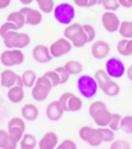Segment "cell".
<instances>
[{"label": "cell", "instance_id": "6da1fadb", "mask_svg": "<svg viewBox=\"0 0 132 149\" xmlns=\"http://www.w3.org/2000/svg\"><path fill=\"white\" fill-rule=\"evenodd\" d=\"M88 112H89L91 117L93 118L94 123L97 124L99 128L109 127L111 118H112V112L109 111V109H107V106L104 102H101V100L93 102L89 105Z\"/></svg>", "mask_w": 132, "mask_h": 149}, {"label": "cell", "instance_id": "7a4b0ae2", "mask_svg": "<svg viewBox=\"0 0 132 149\" xmlns=\"http://www.w3.org/2000/svg\"><path fill=\"white\" fill-rule=\"evenodd\" d=\"M3 41L7 49H23L30 44L31 38L25 32L12 30L3 36Z\"/></svg>", "mask_w": 132, "mask_h": 149}, {"label": "cell", "instance_id": "3957f363", "mask_svg": "<svg viewBox=\"0 0 132 149\" xmlns=\"http://www.w3.org/2000/svg\"><path fill=\"white\" fill-rule=\"evenodd\" d=\"M76 87L77 91L80 93V95H82L86 99H92L97 95L99 86L95 81L94 77H91L88 74H83L80 75L76 80Z\"/></svg>", "mask_w": 132, "mask_h": 149}, {"label": "cell", "instance_id": "277c9868", "mask_svg": "<svg viewBox=\"0 0 132 149\" xmlns=\"http://www.w3.org/2000/svg\"><path fill=\"white\" fill-rule=\"evenodd\" d=\"M54 17L57 23L62 24V25H69L73 23L76 16V10L73 4L70 3H61L57 6H55L54 11Z\"/></svg>", "mask_w": 132, "mask_h": 149}, {"label": "cell", "instance_id": "5b68a950", "mask_svg": "<svg viewBox=\"0 0 132 149\" xmlns=\"http://www.w3.org/2000/svg\"><path fill=\"white\" fill-rule=\"evenodd\" d=\"M53 88V84L50 82V80L46 77L42 75L38 77L37 80H36L35 85L31 88V95L35 100L37 102H44L45 99L49 95L50 91Z\"/></svg>", "mask_w": 132, "mask_h": 149}, {"label": "cell", "instance_id": "8992f818", "mask_svg": "<svg viewBox=\"0 0 132 149\" xmlns=\"http://www.w3.org/2000/svg\"><path fill=\"white\" fill-rule=\"evenodd\" d=\"M79 136L82 141H85L92 147H99L102 143V137L99 128H93L89 125L81 127L79 130Z\"/></svg>", "mask_w": 132, "mask_h": 149}, {"label": "cell", "instance_id": "52a82bcc", "mask_svg": "<svg viewBox=\"0 0 132 149\" xmlns=\"http://www.w3.org/2000/svg\"><path fill=\"white\" fill-rule=\"evenodd\" d=\"M24 60H25V55L21 49H6L0 55V62L5 67L19 66L24 62Z\"/></svg>", "mask_w": 132, "mask_h": 149}, {"label": "cell", "instance_id": "ba28073f", "mask_svg": "<svg viewBox=\"0 0 132 149\" xmlns=\"http://www.w3.org/2000/svg\"><path fill=\"white\" fill-rule=\"evenodd\" d=\"M58 103L62 106L64 112L66 111H68V112H75V111L81 110L82 107V99L71 92H64L59 97Z\"/></svg>", "mask_w": 132, "mask_h": 149}, {"label": "cell", "instance_id": "9c48e42d", "mask_svg": "<svg viewBox=\"0 0 132 149\" xmlns=\"http://www.w3.org/2000/svg\"><path fill=\"white\" fill-rule=\"evenodd\" d=\"M105 72L111 79H119L124 77L126 69L124 62L119 57H110L105 63Z\"/></svg>", "mask_w": 132, "mask_h": 149}, {"label": "cell", "instance_id": "30bf717a", "mask_svg": "<svg viewBox=\"0 0 132 149\" xmlns=\"http://www.w3.org/2000/svg\"><path fill=\"white\" fill-rule=\"evenodd\" d=\"M25 120L21 117H13L8 120L7 124V132L12 139H15L17 142H19L23 137V135L25 134Z\"/></svg>", "mask_w": 132, "mask_h": 149}, {"label": "cell", "instance_id": "8fae6325", "mask_svg": "<svg viewBox=\"0 0 132 149\" xmlns=\"http://www.w3.org/2000/svg\"><path fill=\"white\" fill-rule=\"evenodd\" d=\"M71 48H73V44L69 40H67L66 37L63 38H57L55 42H53L49 47V50H50V54L54 57H61L66 54H68Z\"/></svg>", "mask_w": 132, "mask_h": 149}, {"label": "cell", "instance_id": "7c38bea8", "mask_svg": "<svg viewBox=\"0 0 132 149\" xmlns=\"http://www.w3.org/2000/svg\"><path fill=\"white\" fill-rule=\"evenodd\" d=\"M0 85L3 87L11 88L13 86H23L21 78L19 74H17L12 69H4L0 73Z\"/></svg>", "mask_w": 132, "mask_h": 149}, {"label": "cell", "instance_id": "4fadbf2b", "mask_svg": "<svg viewBox=\"0 0 132 149\" xmlns=\"http://www.w3.org/2000/svg\"><path fill=\"white\" fill-rule=\"evenodd\" d=\"M101 24L106 31L115 32V31H118L119 25H120V19H119V17L114 13V12L106 11L101 16Z\"/></svg>", "mask_w": 132, "mask_h": 149}, {"label": "cell", "instance_id": "5bb4252c", "mask_svg": "<svg viewBox=\"0 0 132 149\" xmlns=\"http://www.w3.org/2000/svg\"><path fill=\"white\" fill-rule=\"evenodd\" d=\"M20 12L24 15V17H25V23L28 25L36 26V25H38V24H41L43 20L42 12L39 10H35V8L25 6V7L20 8Z\"/></svg>", "mask_w": 132, "mask_h": 149}, {"label": "cell", "instance_id": "9a60e30c", "mask_svg": "<svg viewBox=\"0 0 132 149\" xmlns=\"http://www.w3.org/2000/svg\"><path fill=\"white\" fill-rule=\"evenodd\" d=\"M32 57L38 63H48L53 60L49 48L44 44H38L32 49Z\"/></svg>", "mask_w": 132, "mask_h": 149}, {"label": "cell", "instance_id": "2e32d148", "mask_svg": "<svg viewBox=\"0 0 132 149\" xmlns=\"http://www.w3.org/2000/svg\"><path fill=\"white\" fill-rule=\"evenodd\" d=\"M111 52V47L110 44L105 42V41H95L93 44H92V48H91V53L93 55V57L98 58V60H102L105 58L107 55L110 54Z\"/></svg>", "mask_w": 132, "mask_h": 149}, {"label": "cell", "instance_id": "e0dca14e", "mask_svg": "<svg viewBox=\"0 0 132 149\" xmlns=\"http://www.w3.org/2000/svg\"><path fill=\"white\" fill-rule=\"evenodd\" d=\"M58 144V136L54 131L45 132L38 142L39 149H55Z\"/></svg>", "mask_w": 132, "mask_h": 149}, {"label": "cell", "instance_id": "ac0fdd59", "mask_svg": "<svg viewBox=\"0 0 132 149\" xmlns=\"http://www.w3.org/2000/svg\"><path fill=\"white\" fill-rule=\"evenodd\" d=\"M63 109L62 106L59 105L58 100H54L51 102L49 105L46 106V110H45V115L48 117V119H50L53 122H56L58 119H61V117L63 116Z\"/></svg>", "mask_w": 132, "mask_h": 149}, {"label": "cell", "instance_id": "d6986e66", "mask_svg": "<svg viewBox=\"0 0 132 149\" xmlns=\"http://www.w3.org/2000/svg\"><path fill=\"white\" fill-rule=\"evenodd\" d=\"M18 143L15 139H12L7 130L0 129V149H17Z\"/></svg>", "mask_w": 132, "mask_h": 149}, {"label": "cell", "instance_id": "ffe728a7", "mask_svg": "<svg viewBox=\"0 0 132 149\" xmlns=\"http://www.w3.org/2000/svg\"><path fill=\"white\" fill-rule=\"evenodd\" d=\"M38 115H39V110L33 104H25L21 107V117L25 120L33 122L38 118Z\"/></svg>", "mask_w": 132, "mask_h": 149}, {"label": "cell", "instance_id": "44dd1931", "mask_svg": "<svg viewBox=\"0 0 132 149\" xmlns=\"http://www.w3.org/2000/svg\"><path fill=\"white\" fill-rule=\"evenodd\" d=\"M24 97H25V92H24L23 86H13V87L8 88L7 91L8 100L13 104H19L20 102H23Z\"/></svg>", "mask_w": 132, "mask_h": 149}, {"label": "cell", "instance_id": "7402d4cb", "mask_svg": "<svg viewBox=\"0 0 132 149\" xmlns=\"http://www.w3.org/2000/svg\"><path fill=\"white\" fill-rule=\"evenodd\" d=\"M117 50L122 56L132 55V38H123L117 43Z\"/></svg>", "mask_w": 132, "mask_h": 149}, {"label": "cell", "instance_id": "603a6c76", "mask_svg": "<svg viewBox=\"0 0 132 149\" xmlns=\"http://www.w3.org/2000/svg\"><path fill=\"white\" fill-rule=\"evenodd\" d=\"M21 82H23V87H30L32 88V86L35 85L36 80H37V74L32 69H26L21 75Z\"/></svg>", "mask_w": 132, "mask_h": 149}, {"label": "cell", "instance_id": "cb8c5ba5", "mask_svg": "<svg viewBox=\"0 0 132 149\" xmlns=\"http://www.w3.org/2000/svg\"><path fill=\"white\" fill-rule=\"evenodd\" d=\"M7 22H11V23H13L19 29H21L24 25H25V17H24V15L19 11H15V12H11V13L7 16Z\"/></svg>", "mask_w": 132, "mask_h": 149}, {"label": "cell", "instance_id": "d4e9b609", "mask_svg": "<svg viewBox=\"0 0 132 149\" xmlns=\"http://www.w3.org/2000/svg\"><path fill=\"white\" fill-rule=\"evenodd\" d=\"M101 91L109 97H115L119 94V92H120V87H119V85L113 79H111L104 85Z\"/></svg>", "mask_w": 132, "mask_h": 149}, {"label": "cell", "instance_id": "484cf974", "mask_svg": "<svg viewBox=\"0 0 132 149\" xmlns=\"http://www.w3.org/2000/svg\"><path fill=\"white\" fill-rule=\"evenodd\" d=\"M83 29V24H80V23H71L69 25H67V28L64 29L63 31V35L67 40H71L73 37H75L80 31H82Z\"/></svg>", "mask_w": 132, "mask_h": 149}, {"label": "cell", "instance_id": "4316f807", "mask_svg": "<svg viewBox=\"0 0 132 149\" xmlns=\"http://www.w3.org/2000/svg\"><path fill=\"white\" fill-rule=\"evenodd\" d=\"M63 67L66 68V70L70 74V75H79V74H81V72L83 69V66H82L81 62L75 61V60L68 61Z\"/></svg>", "mask_w": 132, "mask_h": 149}, {"label": "cell", "instance_id": "83f0119b", "mask_svg": "<svg viewBox=\"0 0 132 149\" xmlns=\"http://www.w3.org/2000/svg\"><path fill=\"white\" fill-rule=\"evenodd\" d=\"M20 148H25V149H35L37 146V140L32 134H24L21 140L19 141Z\"/></svg>", "mask_w": 132, "mask_h": 149}, {"label": "cell", "instance_id": "f1b7e54d", "mask_svg": "<svg viewBox=\"0 0 132 149\" xmlns=\"http://www.w3.org/2000/svg\"><path fill=\"white\" fill-rule=\"evenodd\" d=\"M118 32L123 38H132V22L130 20H123L120 22V25H119Z\"/></svg>", "mask_w": 132, "mask_h": 149}, {"label": "cell", "instance_id": "f546056e", "mask_svg": "<svg viewBox=\"0 0 132 149\" xmlns=\"http://www.w3.org/2000/svg\"><path fill=\"white\" fill-rule=\"evenodd\" d=\"M38 5V8L43 13H51L55 8V1L54 0H36Z\"/></svg>", "mask_w": 132, "mask_h": 149}, {"label": "cell", "instance_id": "4dcf8cb0", "mask_svg": "<svg viewBox=\"0 0 132 149\" xmlns=\"http://www.w3.org/2000/svg\"><path fill=\"white\" fill-rule=\"evenodd\" d=\"M94 79H95V81H97L99 88H102L104 85H105L107 81H109V80H111V78L109 77V74L105 72V69H97V70H95V73H94Z\"/></svg>", "mask_w": 132, "mask_h": 149}, {"label": "cell", "instance_id": "1f68e13d", "mask_svg": "<svg viewBox=\"0 0 132 149\" xmlns=\"http://www.w3.org/2000/svg\"><path fill=\"white\" fill-rule=\"evenodd\" d=\"M120 129H122L124 132L132 135V116L127 115V116L122 117V120H120Z\"/></svg>", "mask_w": 132, "mask_h": 149}, {"label": "cell", "instance_id": "d6a6232c", "mask_svg": "<svg viewBox=\"0 0 132 149\" xmlns=\"http://www.w3.org/2000/svg\"><path fill=\"white\" fill-rule=\"evenodd\" d=\"M100 132H101V137H102V142H112L114 141V131L111 130L109 127H104V128H99Z\"/></svg>", "mask_w": 132, "mask_h": 149}, {"label": "cell", "instance_id": "836d02e7", "mask_svg": "<svg viewBox=\"0 0 132 149\" xmlns=\"http://www.w3.org/2000/svg\"><path fill=\"white\" fill-rule=\"evenodd\" d=\"M122 115L120 113H112V118L111 122L109 124V128L113 131H117L120 129V120H122Z\"/></svg>", "mask_w": 132, "mask_h": 149}, {"label": "cell", "instance_id": "e575fe53", "mask_svg": "<svg viewBox=\"0 0 132 149\" xmlns=\"http://www.w3.org/2000/svg\"><path fill=\"white\" fill-rule=\"evenodd\" d=\"M101 5L105 7V10L112 12L120 7V4H119L118 0H101Z\"/></svg>", "mask_w": 132, "mask_h": 149}, {"label": "cell", "instance_id": "d590c367", "mask_svg": "<svg viewBox=\"0 0 132 149\" xmlns=\"http://www.w3.org/2000/svg\"><path fill=\"white\" fill-rule=\"evenodd\" d=\"M74 4L79 7H92L94 5H101V0H74Z\"/></svg>", "mask_w": 132, "mask_h": 149}, {"label": "cell", "instance_id": "8d00e7d4", "mask_svg": "<svg viewBox=\"0 0 132 149\" xmlns=\"http://www.w3.org/2000/svg\"><path fill=\"white\" fill-rule=\"evenodd\" d=\"M55 72L58 74V77H59V85L66 84L70 78V74L66 70L64 67H57V68H55Z\"/></svg>", "mask_w": 132, "mask_h": 149}, {"label": "cell", "instance_id": "74e56055", "mask_svg": "<svg viewBox=\"0 0 132 149\" xmlns=\"http://www.w3.org/2000/svg\"><path fill=\"white\" fill-rule=\"evenodd\" d=\"M110 149H131L130 143L125 140H114L112 141Z\"/></svg>", "mask_w": 132, "mask_h": 149}, {"label": "cell", "instance_id": "f35d334b", "mask_svg": "<svg viewBox=\"0 0 132 149\" xmlns=\"http://www.w3.org/2000/svg\"><path fill=\"white\" fill-rule=\"evenodd\" d=\"M55 149H77V146L73 140L66 139L61 143H58Z\"/></svg>", "mask_w": 132, "mask_h": 149}, {"label": "cell", "instance_id": "ab89813d", "mask_svg": "<svg viewBox=\"0 0 132 149\" xmlns=\"http://www.w3.org/2000/svg\"><path fill=\"white\" fill-rule=\"evenodd\" d=\"M43 75H44V77H46L48 79L50 80V82L53 84V87H56L57 85H59V77H58V74L55 72V69H54V70H49V72L44 73Z\"/></svg>", "mask_w": 132, "mask_h": 149}, {"label": "cell", "instance_id": "60d3db41", "mask_svg": "<svg viewBox=\"0 0 132 149\" xmlns=\"http://www.w3.org/2000/svg\"><path fill=\"white\" fill-rule=\"evenodd\" d=\"M12 30H18V28L13 23L6 20L4 24H1V26H0V36L3 37L5 33H7L8 31H12Z\"/></svg>", "mask_w": 132, "mask_h": 149}, {"label": "cell", "instance_id": "b9f144b4", "mask_svg": "<svg viewBox=\"0 0 132 149\" xmlns=\"http://www.w3.org/2000/svg\"><path fill=\"white\" fill-rule=\"evenodd\" d=\"M83 30H85V33L87 36L88 43L93 42V40L95 38V29L91 25V24H83Z\"/></svg>", "mask_w": 132, "mask_h": 149}, {"label": "cell", "instance_id": "7bdbcfd3", "mask_svg": "<svg viewBox=\"0 0 132 149\" xmlns=\"http://www.w3.org/2000/svg\"><path fill=\"white\" fill-rule=\"evenodd\" d=\"M118 1L123 7H126V8L132 7V0H118Z\"/></svg>", "mask_w": 132, "mask_h": 149}, {"label": "cell", "instance_id": "ee69618b", "mask_svg": "<svg viewBox=\"0 0 132 149\" xmlns=\"http://www.w3.org/2000/svg\"><path fill=\"white\" fill-rule=\"evenodd\" d=\"M12 0H0V10H4V8H7L10 6Z\"/></svg>", "mask_w": 132, "mask_h": 149}, {"label": "cell", "instance_id": "f6af8a7d", "mask_svg": "<svg viewBox=\"0 0 132 149\" xmlns=\"http://www.w3.org/2000/svg\"><path fill=\"white\" fill-rule=\"evenodd\" d=\"M125 73H126L127 78H129V79L132 81V65H131V66H129V68L126 69V72H125Z\"/></svg>", "mask_w": 132, "mask_h": 149}, {"label": "cell", "instance_id": "bcb514c9", "mask_svg": "<svg viewBox=\"0 0 132 149\" xmlns=\"http://www.w3.org/2000/svg\"><path fill=\"white\" fill-rule=\"evenodd\" d=\"M19 1L23 4V5H30L33 0H19Z\"/></svg>", "mask_w": 132, "mask_h": 149}, {"label": "cell", "instance_id": "7dc6e473", "mask_svg": "<svg viewBox=\"0 0 132 149\" xmlns=\"http://www.w3.org/2000/svg\"><path fill=\"white\" fill-rule=\"evenodd\" d=\"M19 149H25V148H19Z\"/></svg>", "mask_w": 132, "mask_h": 149}]
</instances>
